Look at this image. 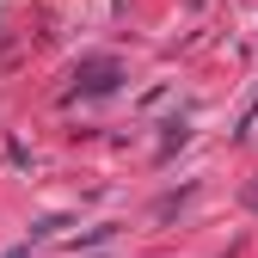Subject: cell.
Returning a JSON list of instances; mask_svg holds the SVG:
<instances>
[{"label":"cell","mask_w":258,"mask_h":258,"mask_svg":"<svg viewBox=\"0 0 258 258\" xmlns=\"http://www.w3.org/2000/svg\"><path fill=\"white\" fill-rule=\"evenodd\" d=\"M13 258H31V246H19V252H13Z\"/></svg>","instance_id":"obj_2"},{"label":"cell","mask_w":258,"mask_h":258,"mask_svg":"<svg viewBox=\"0 0 258 258\" xmlns=\"http://www.w3.org/2000/svg\"><path fill=\"white\" fill-rule=\"evenodd\" d=\"M74 80H80V86L68 92V99H99V92H111L123 74H117V61H92V68H86V74H74Z\"/></svg>","instance_id":"obj_1"}]
</instances>
